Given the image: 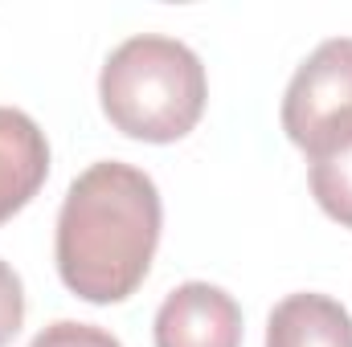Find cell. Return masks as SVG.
I'll return each mask as SVG.
<instances>
[{
	"mask_svg": "<svg viewBox=\"0 0 352 347\" xmlns=\"http://www.w3.org/2000/svg\"><path fill=\"white\" fill-rule=\"evenodd\" d=\"M156 180L131 164L102 160L78 176L58 213V274L87 302H123L148 278L160 246Z\"/></svg>",
	"mask_w": 352,
	"mask_h": 347,
	"instance_id": "1",
	"label": "cell"
},
{
	"mask_svg": "<svg viewBox=\"0 0 352 347\" xmlns=\"http://www.w3.org/2000/svg\"><path fill=\"white\" fill-rule=\"evenodd\" d=\"M98 98L115 131L144 143H176L201 123L209 82L184 41L140 33L111 49L98 74Z\"/></svg>",
	"mask_w": 352,
	"mask_h": 347,
	"instance_id": "2",
	"label": "cell"
},
{
	"mask_svg": "<svg viewBox=\"0 0 352 347\" xmlns=\"http://www.w3.org/2000/svg\"><path fill=\"white\" fill-rule=\"evenodd\" d=\"M283 131L307 160L352 143V37H328L295 70L283 94Z\"/></svg>",
	"mask_w": 352,
	"mask_h": 347,
	"instance_id": "3",
	"label": "cell"
},
{
	"mask_svg": "<svg viewBox=\"0 0 352 347\" xmlns=\"http://www.w3.org/2000/svg\"><path fill=\"white\" fill-rule=\"evenodd\" d=\"M156 347H242V307L209 282H184L156 311Z\"/></svg>",
	"mask_w": 352,
	"mask_h": 347,
	"instance_id": "4",
	"label": "cell"
},
{
	"mask_svg": "<svg viewBox=\"0 0 352 347\" xmlns=\"http://www.w3.org/2000/svg\"><path fill=\"white\" fill-rule=\"evenodd\" d=\"M50 176L45 131L16 106H0V225L16 217Z\"/></svg>",
	"mask_w": 352,
	"mask_h": 347,
	"instance_id": "5",
	"label": "cell"
},
{
	"mask_svg": "<svg viewBox=\"0 0 352 347\" xmlns=\"http://www.w3.org/2000/svg\"><path fill=\"white\" fill-rule=\"evenodd\" d=\"M266 347H352V315L328 294H287L266 319Z\"/></svg>",
	"mask_w": 352,
	"mask_h": 347,
	"instance_id": "6",
	"label": "cell"
},
{
	"mask_svg": "<svg viewBox=\"0 0 352 347\" xmlns=\"http://www.w3.org/2000/svg\"><path fill=\"white\" fill-rule=\"evenodd\" d=\"M307 180H311V196L320 200V208L344 229H352V143L324 160H311Z\"/></svg>",
	"mask_w": 352,
	"mask_h": 347,
	"instance_id": "7",
	"label": "cell"
},
{
	"mask_svg": "<svg viewBox=\"0 0 352 347\" xmlns=\"http://www.w3.org/2000/svg\"><path fill=\"white\" fill-rule=\"evenodd\" d=\"M29 347H123L111 331L90 327V323H74V319H58L50 323Z\"/></svg>",
	"mask_w": 352,
	"mask_h": 347,
	"instance_id": "8",
	"label": "cell"
},
{
	"mask_svg": "<svg viewBox=\"0 0 352 347\" xmlns=\"http://www.w3.org/2000/svg\"><path fill=\"white\" fill-rule=\"evenodd\" d=\"M25 323V290H21V278L8 261H0V347H8L16 339Z\"/></svg>",
	"mask_w": 352,
	"mask_h": 347,
	"instance_id": "9",
	"label": "cell"
}]
</instances>
